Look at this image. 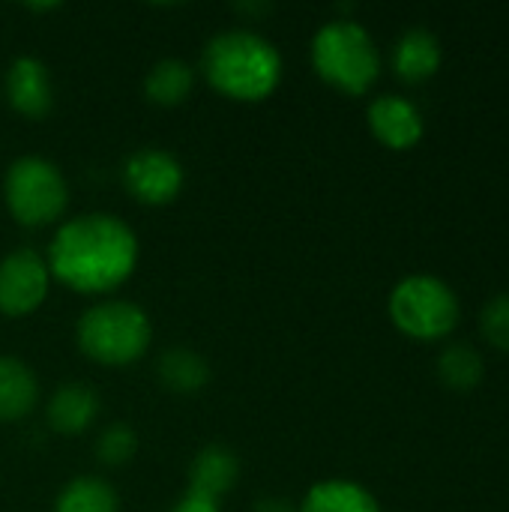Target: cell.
<instances>
[{
	"instance_id": "obj_1",
	"label": "cell",
	"mask_w": 509,
	"mask_h": 512,
	"mask_svg": "<svg viewBox=\"0 0 509 512\" xmlns=\"http://www.w3.org/2000/svg\"><path fill=\"white\" fill-rule=\"evenodd\" d=\"M51 279L78 294H108L138 267L135 231L111 213H87L63 222L48 246Z\"/></svg>"
},
{
	"instance_id": "obj_2",
	"label": "cell",
	"mask_w": 509,
	"mask_h": 512,
	"mask_svg": "<svg viewBox=\"0 0 509 512\" xmlns=\"http://www.w3.org/2000/svg\"><path fill=\"white\" fill-rule=\"evenodd\" d=\"M201 66L210 87L234 102H261L282 81V54L252 30L216 33L204 48Z\"/></svg>"
},
{
	"instance_id": "obj_3",
	"label": "cell",
	"mask_w": 509,
	"mask_h": 512,
	"mask_svg": "<svg viewBox=\"0 0 509 512\" xmlns=\"http://www.w3.org/2000/svg\"><path fill=\"white\" fill-rule=\"evenodd\" d=\"M153 339L147 312L132 300H105L90 306L75 327L81 354L99 366H132L138 363Z\"/></svg>"
},
{
	"instance_id": "obj_4",
	"label": "cell",
	"mask_w": 509,
	"mask_h": 512,
	"mask_svg": "<svg viewBox=\"0 0 509 512\" xmlns=\"http://www.w3.org/2000/svg\"><path fill=\"white\" fill-rule=\"evenodd\" d=\"M312 66L330 87L348 96H363L381 75V51L363 24L336 18L312 39Z\"/></svg>"
},
{
	"instance_id": "obj_5",
	"label": "cell",
	"mask_w": 509,
	"mask_h": 512,
	"mask_svg": "<svg viewBox=\"0 0 509 512\" xmlns=\"http://www.w3.org/2000/svg\"><path fill=\"white\" fill-rule=\"evenodd\" d=\"M387 312L402 336L414 342H438L456 330L462 306L456 291L444 279L414 273L393 285Z\"/></svg>"
},
{
	"instance_id": "obj_6",
	"label": "cell",
	"mask_w": 509,
	"mask_h": 512,
	"mask_svg": "<svg viewBox=\"0 0 509 512\" xmlns=\"http://www.w3.org/2000/svg\"><path fill=\"white\" fill-rule=\"evenodd\" d=\"M3 201L9 216L24 228L60 222L69 204V186L60 168L42 156H18L3 177Z\"/></svg>"
},
{
	"instance_id": "obj_7",
	"label": "cell",
	"mask_w": 509,
	"mask_h": 512,
	"mask_svg": "<svg viewBox=\"0 0 509 512\" xmlns=\"http://www.w3.org/2000/svg\"><path fill=\"white\" fill-rule=\"evenodd\" d=\"M51 291L48 261L33 249H15L0 258V312L6 318L33 315Z\"/></svg>"
},
{
	"instance_id": "obj_8",
	"label": "cell",
	"mask_w": 509,
	"mask_h": 512,
	"mask_svg": "<svg viewBox=\"0 0 509 512\" xmlns=\"http://www.w3.org/2000/svg\"><path fill=\"white\" fill-rule=\"evenodd\" d=\"M183 180H186V174H183V165L177 162V156H171L168 150H159V147H141L123 165V183H126L129 195L147 207L171 204L180 195Z\"/></svg>"
},
{
	"instance_id": "obj_9",
	"label": "cell",
	"mask_w": 509,
	"mask_h": 512,
	"mask_svg": "<svg viewBox=\"0 0 509 512\" xmlns=\"http://www.w3.org/2000/svg\"><path fill=\"white\" fill-rule=\"evenodd\" d=\"M369 120V132L375 135L378 144H384L387 150H414L423 135H426V120L420 114V108L396 93H384L378 99L369 102L366 111Z\"/></svg>"
},
{
	"instance_id": "obj_10",
	"label": "cell",
	"mask_w": 509,
	"mask_h": 512,
	"mask_svg": "<svg viewBox=\"0 0 509 512\" xmlns=\"http://www.w3.org/2000/svg\"><path fill=\"white\" fill-rule=\"evenodd\" d=\"M6 99L12 111H18L27 120H42L54 108V84L51 72L36 57H18L6 72Z\"/></svg>"
},
{
	"instance_id": "obj_11",
	"label": "cell",
	"mask_w": 509,
	"mask_h": 512,
	"mask_svg": "<svg viewBox=\"0 0 509 512\" xmlns=\"http://www.w3.org/2000/svg\"><path fill=\"white\" fill-rule=\"evenodd\" d=\"M444 63L441 39L426 27L405 30L393 45V72L405 84H423L438 75Z\"/></svg>"
},
{
	"instance_id": "obj_12",
	"label": "cell",
	"mask_w": 509,
	"mask_h": 512,
	"mask_svg": "<svg viewBox=\"0 0 509 512\" xmlns=\"http://www.w3.org/2000/svg\"><path fill=\"white\" fill-rule=\"evenodd\" d=\"M237 477H240L237 453L222 447V444H210L192 459V465H189V489L186 492L219 504V498H225L237 486Z\"/></svg>"
},
{
	"instance_id": "obj_13",
	"label": "cell",
	"mask_w": 509,
	"mask_h": 512,
	"mask_svg": "<svg viewBox=\"0 0 509 512\" xmlns=\"http://www.w3.org/2000/svg\"><path fill=\"white\" fill-rule=\"evenodd\" d=\"M45 417L57 435H84L99 417V396L87 384H63L51 396Z\"/></svg>"
},
{
	"instance_id": "obj_14",
	"label": "cell",
	"mask_w": 509,
	"mask_h": 512,
	"mask_svg": "<svg viewBox=\"0 0 509 512\" xmlns=\"http://www.w3.org/2000/svg\"><path fill=\"white\" fill-rule=\"evenodd\" d=\"M39 402V381L18 357H0V423L24 420Z\"/></svg>"
},
{
	"instance_id": "obj_15",
	"label": "cell",
	"mask_w": 509,
	"mask_h": 512,
	"mask_svg": "<svg viewBox=\"0 0 509 512\" xmlns=\"http://www.w3.org/2000/svg\"><path fill=\"white\" fill-rule=\"evenodd\" d=\"M297 512H381V504L360 483L324 480L306 492Z\"/></svg>"
},
{
	"instance_id": "obj_16",
	"label": "cell",
	"mask_w": 509,
	"mask_h": 512,
	"mask_svg": "<svg viewBox=\"0 0 509 512\" xmlns=\"http://www.w3.org/2000/svg\"><path fill=\"white\" fill-rule=\"evenodd\" d=\"M192 87H195V69L180 57H165L153 63L144 78V96L162 108L183 105L192 96Z\"/></svg>"
},
{
	"instance_id": "obj_17",
	"label": "cell",
	"mask_w": 509,
	"mask_h": 512,
	"mask_svg": "<svg viewBox=\"0 0 509 512\" xmlns=\"http://www.w3.org/2000/svg\"><path fill=\"white\" fill-rule=\"evenodd\" d=\"M156 375H159L165 390L180 393V396H192V393H201L207 387L210 366L201 354H195L189 348H174V351L162 354Z\"/></svg>"
},
{
	"instance_id": "obj_18",
	"label": "cell",
	"mask_w": 509,
	"mask_h": 512,
	"mask_svg": "<svg viewBox=\"0 0 509 512\" xmlns=\"http://www.w3.org/2000/svg\"><path fill=\"white\" fill-rule=\"evenodd\" d=\"M438 378L447 390L453 393H471L483 384L486 378V363L483 354L465 342L447 345L438 357Z\"/></svg>"
},
{
	"instance_id": "obj_19",
	"label": "cell",
	"mask_w": 509,
	"mask_h": 512,
	"mask_svg": "<svg viewBox=\"0 0 509 512\" xmlns=\"http://www.w3.org/2000/svg\"><path fill=\"white\" fill-rule=\"evenodd\" d=\"M54 512H120V501L105 480L75 477L60 489Z\"/></svg>"
},
{
	"instance_id": "obj_20",
	"label": "cell",
	"mask_w": 509,
	"mask_h": 512,
	"mask_svg": "<svg viewBox=\"0 0 509 512\" xmlns=\"http://www.w3.org/2000/svg\"><path fill=\"white\" fill-rule=\"evenodd\" d=\"M135 453H138V435H135V429L126 426V423L108 426V429L99 435V441H96V456H99V462L108 465V468H123V465H129V462L135 459Z\"/></svg>"
},
{
	"instance_id": "obj_21",
	"label": "cell",
	"mask_w": 509,
	"mask_h": 512,
	"mask_svg": "<svg viewBox=\"0 0 509 512\" xmlns=\"http://www.w3.org/2000/svg\"><path fill=\"white\" fill-rule=\"evenodd\" d=\"M480 333L495 348L509 354V294L492 297L480 312Z\"/></svg>"
},
{
	"instance_id": "obj_22",
	"label": "cell",
	"mask_w": 509,
	"mask_h": 512,
	"mask_svg": "<svg viewBox=\"0 0 509 512\" xmlns=\"http://www.w3.org/2000/svg\"><path fill=\"white\" fill-rule=\"evenodd\" d=\"M171 512H222L219 510V504L216 501H207V498H198V495H183L174 507H171Z\"/></svg>"
},
{
	"instance_id": "obj_23",
	"label": "cell",
	"mask_w": 509,
	"mask_h": 512,
	"mask_svg": "<svg viewBox=\"0 0 509 512\" xmlns=\"http://www.w3.org/2000/svg\"><path fill=\"white\" fill-rule=\"evenodd\" d=\"M255 512H297V507L288 498H261L255 504Z\"/></svg>"
}]
</instances>
